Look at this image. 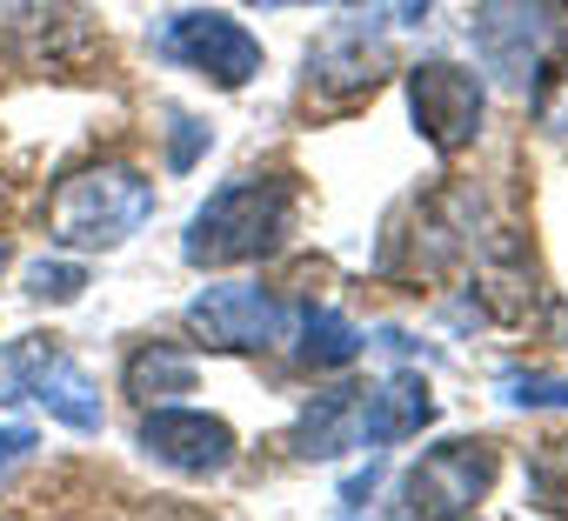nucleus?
Masks as SVG:
<instances>
[{"label": "nucleus", "mask_w": 568, "mask_h": 521, "mask_svg": "<svg viewBox=\"0 0 568 521\" xmlns=\"http://www.w3.org/2000/svg\"><path fill=\"white\" fill-rule=\"evenodd\" d=\"M295 227V187L288 181H227L221 194H207V207L187 221L181 254L194 268H234V260H261L288 241Z\"/></svg>", "instance_id": "nucleus-1"}, {"label": "nucleus", "mask_w": 568, "mask_h": 521, "mask_svg": "<svg viewBox=\"0 0 568 521\" xmlns=\"http://www.w3.org/2000/svg\"><path fill=\"white\" fill-rule=\"evenodd\" d=\"M148 214H154V181L108 161V167L61 181V194L48 207V234L61 247H121L148 227Z\"/></svg>", "instance_id": "nucleus-2"}, {"label": "nucleus", "mask_w": 568, "mask_h": 521, "mask_svg": "<svg viewBox=\"0 0 568 521\" xmlns=\"http://www.w3.org/2000/svg\"><path fill=\"white\" fill-rule=\"evenodd\" d=\"M0 401L21 408V401H41L54 421L94 435L101 428V395L88 381V368L54 341V335H21L0 348Z\"/></svg>", "instance_id": "nucleus-3"}, {"label": "nucleus", "mask_w": 568, "mask_h": 521, "mask_svg": "<svg viewBox=\"0 0 568 521\" xmlns=\"http://www.w3.org/2000/svg\"><path fill=\"white\" fill-rule=\"evenodd\" d=\"M495 441H442L402 481V514H475L495 488Z\"/></svg>", "instance_id": "nucleus-4"}, {"label": "nucleus", "mask_w": 568, "mask_h": 521, "mask_svg": "<svg viewBox=\"0 0 568 521\" xmlns=\"http://www.w3.org/2000/svg\"><path fill=\"white\" fill-rule=\"evenodd\" d=\"M408 108H415V127H422V141H428L435 154H462V147H475V134H481L488 94H481V81H475L468 68H455V61H422V68H408Z\"/></svg>", "instance_id": "nucleus-5"}, {"label": "nucleus", "mask_w": 568, "mask_h": 521, "mask_svg": "<svg viewBox=\"0 0 568 521\" xmlns=\"http://www.w3.org/2000/svg\"><path fill=\"white\" fill-rule=\"evenodd\" d=\"M154 48H161V61H181V68L207 74L214 88H247L261 74V41L234 14H174Z\"/></svg>", "instance_id": "nucleus-6"}, {"label": "nucleus", "mask_w": 568, "mask_h": 521, "mask_svg": "<svg viewBox=\"0 0 568 521\" xmlns=\"http://www.w3.org/2000/svg\"><path fill=\"white\" fill-rule=\"evenodd\" d=\"M488 74L515 94L541 88V48H548V14L535 8V0H481L475 21H468Z\"/></svg>", "instance_id": "nucleus-7"}, {"label": "nucleus", "mask_w": 568, "mask_h": 521, "mask_svg": "<svg viewBox=\"0 0 568 521\" xmlns=\"http://www.w3.org/2000/svg\"><path fill=\"white\" fill-rule=\"evenodd\" d=\"M187 328L214 348H274V341H288L295 315L281 308L267 288H247V282H227V288H207L194 295L187 308Z\"/></svg>", "instance_id": "nucleus-8"}, {"label": "nucleus", "mask_w": 568, "mask_h": 521, "mask_svg": "<svg viewBox=\"0 0 568 521\" xmlns=\"http://www.w3.org/2000/svg\"><path fill=\"white\" fill-rule=\"evenodd\" d=\"M141 448L174 474H221L234 461V428L201 408H154L141 421Z\"/></svg>", "instance_id": "nucleus-9"}, {"label": "nucleus", "mask_w": 568, "mask_h": 521, "mask_svg": "<svg viewBox=\"0 0 568 521\" xmlns=\"http://www.w3.org/2000/svg\"><path fill=\"white\" fill-rule=\"evenodd\" d=\"M435 421V401H428V381L422 375H395V381H382L368 401H362V448H395V441H408V435H422Z\"/></svg>", "instance_id": "nucleus-10"}, {"label": "nucleus", "mask_w": 568, "mask_h": 521, "mask_svg": "<svg viewBox=\"0 0 568 521\" xmlns=\"http://www.w3.org/2000/svg\"><path fill=\"white\" fill-rule=\"evenodd\" d=\"M375 81H382V54L362 48V34L308 54V94L315 101H362V94H375Z\"/></svg>", "instance_id": "nucleus-11"}, {"label": "nucleus", "mask_w": 568, "mask_h": 521, "mask_svg": "<svg viewBox=\"0 0 568 521\" xmlns=\"http://www.w3.org/2000/svg\"><path fill=\"white\" fill-rule=\"evenodd\" d=\"M355 435H362V388H328L295 421V448L308 461H335L342 448H355Z\"/></svg>", "instance_id": "nucleus-12"}, {"label": "nucleus", "mask_w": 568, "mask_h": 521, "mask_svg": "<svg viewBox=\"0 0 568 521\" xmlns=\"http://www.w3.org/2000/svg\"><path fill=\"white\" fill-rule=\"evenodd\" d=\"M121 388H128L141 408L174 401V395H187V388H194V355H187V348H174V341H148V348H134V355H128Z\"/></svg>", "instance_id": "nucleus-13"}, {"label": "nucleus", "mask_w": 568, "mask_h": 521, "mask_svg": "<svg viewBox=\"0 0 568 521\" xmlns=\"http://www.w3.org/2000/svg\"><path fill=\"white\" fill-rule=\"evenodd\" d=\"M8 28L34 54H48V61H68V54H88L94 48V28H88L81 8H21V14H8Z\"/></svg>", "instance_id": "nucleus-14"}, {"label": "nucleus", "mask_w": 568, "mask_h": 521, "mask_svg": "<svg viewBox=\"0 0 568 521\" xmlns=\"http://www.w3.org/2000/svg\"><path fill=\"white\" fill-rule=\"evenodd\" d=\"M302 321V361L308 368H348L355 355H362V335H355V321H342L335 308H302L295 315Z\"/></svg>", "instance_id": "nucleus-15"}, {"label": "nucleus", "mask_w": 568, "mask_h": 521, "mask_svg": "<svg viewBox=\"0 0 568 521\" xmlns=\"http://www.w3.org/2000/svg\"><path fill=\"white\" fill-rule=\"evenodd\" d=\"M528 488H535V501H541L548 514H568V441H561V435L535 441V454H528Z\"/></svg>", "instance_id": "nucleus-16"}, {"label": "nucleus", "mask_w": 568, "mask_h": 521, "mask_svg": "<svg viewBox=\"0 0 568 521\" xmlns=\"http://www.w3.org/2000/svg\"><path fill=\"white\" fill-rule=\"evenodd\" d=\"M501 395L515 408H568V375H541V368H508Z\"/></svg>", "instance_id": "nucleus-17"}, {"label": "nucleus", "mask_w": 568, "mask_h": 521, "mask_svg": "<svg viewBox=\"0 0 568 521\" xmlns=\"http://www.w3.org/2000/svg\"><path fill=\"white\" fill-rule=\"evenodd\" d=\"M428 21V0H355V21L348 34H375V28H422Z\"/></svg>", "instance_id": "nucleus-18"}, {"label": "nucleus", "mask_w": 568, "mask_h": 521, "mask_svg": "<svg viewBox=\"0 0 568 521\" xmlns=\"http://www.w3.org/2000/svg\"><path fill=\"white\" fill-rule=\"evenodd\" d=\"M81 288H88V268H74V260H34L28 268L34 302H81Z\"/></svg>", "instance_id": "nucleus-19"}, {"label": "nucleus", "mask_w": 568, "mask_h": 521, "mask_svg": "<svg viewBox=\"0 0 568 521\" xmlns=\"http://www.w3.org/2000/svg\"><path fill=\"white\" fill-rule=\"evenodd\" d=\"M21 461H34V428H0V488Z\"/></svg>", "instance_id": "nucleus-20"}, {"label": "nucleus", "mask_w": 568, "mask_h": 521, "mask_svg": "<svg viewBox=\"0 0 568 521\" xmlns=\"http://www.w3.org/2000/svg\"><path fill=\"white\" fill-rule=\"evenodd\" d=\"M201 147H207V127L187 121V114H174V147H168V161H174V167H194Z\"/></svg>", "instance_id": "nucleus-21"}, {"label": "nucleus", "mask_w": 568, "mask_h": 521, "mask_svg": "<svg viewBox=\"0 0 568 521\" xmlns=\"http://www.w3.org/2000/svg\"><path fill=\"white\" fill-rule=\"evenodd\" d=\"M541 127L568 134V81H561V88H541Z\"/></svg>", "instance_id": "nucleus-22"}, {"label": "nucleus", "mask_w": 568, "mask_h": 521, "mask_svg": "<svg viewBox=\"0 0 568 521\" xmlns=\"http://www.w3.org/2000/svg\"><path fill=\"white\" fill-rule=\"evenodd\" d=\"M548 34L568 41V0H548Z\"/></svg>", "instance_id": "nucleus-23"}, {"label": "nucleus", "mask_w": 568, "mask_h": 521, "mask_svg": "<svg viewBox=\"0 0 568 521\" xmlns=\"http://www.w3.org/2000/svg\"><path fill=\"white\" fill-rule=\"evenodd\" d=\"M261 8H295V0H261Z\"/></svg>", "instance_id": "nucleus-24"}]
</instances>
